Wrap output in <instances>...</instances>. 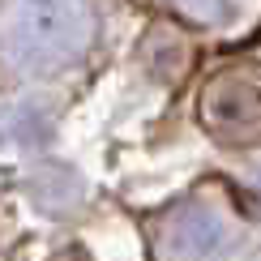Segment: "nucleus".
<instances>
[{
  "label": "nucleus",
  "mask_w": 261,
  "mask_h": 261,
  "mask_svg": "<svg viewBox=\"0 0 261 261\" xmlns=\"http://www.w3.org/2000/svg\"><path fill=\"white\" fill-rule=\"evenodd\" d=\"M94 13L86 5H13L5 9L0 47L21 73L69 69L90 43Z\"/></svg>",
  "instance_id": "f257e3e1"
}]
</instances>
